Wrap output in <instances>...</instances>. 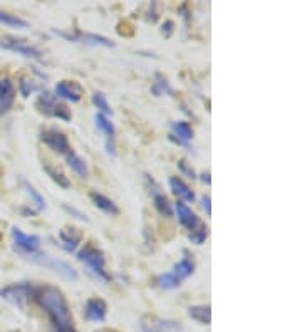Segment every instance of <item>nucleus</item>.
Here are the masks:
<instances>
[{
    "mask_svg": "<svg viewBox=\"0 0 302 332\" xmlns=\"http://www.w3.org/2000/svg\"><path fill=\"white\" fill-rule=\"evenodd\" d=\"M34 299L37 304L49 314L52 324L56 326L57 332H76L72 326L71 310H69L67 301L64 294L54 285H44L35 289Z\"/></svg>",
    "mask_w": 302,
    "mask_h": 332,
    "instance_id": "1",
    "label": "nucleus"
},
{
    "mask_svg": "<svg viewBox=\"0 0 302 332\" xmlns=\"http://www.w3.org/2000/svg\"><path fill=\"white\" fill-rule=\"evenodd\" d=\"M77 260L83 262L86 267L91 270V273H94V275L99 278V280H103V282L111 280L108 270H106L104 253L101 252L97 247H94L92 243H86L84 248L77 252Z\"/></svg>",
    "mask_w": 302,
    "mask_h": 332,
    "instance_id": "2",
    "label": "nucleus"
},
{
    "mask_svg": "<svg viewBox=\"0 0 302 332\" xmlns=\"http://www.w3.org/2000/svg\"><path fill=\"white\" fill-rule=\"evenodd\" d=\"M35 106L42 114L46 116H52L57 118V120L62 121H71V113H69L67 106L64 102L59 101V97H56L54 94L51 92H42L35 101Z\"/></svg>",
    "mask_w": 302,
    "mask_h": 332,
    "instance_id": "3",
    "label": "nucleus"
},
{
    "mask_svg": "<svg viewBox=\"0 0 302 332\" xmlns=\"http://www.w3.org/2000/svg\"><path fill=\"white\" fill-rule=\"evenodd\" d=\"M34 292H35L34 287L27 284V282H22V284H12V285L3 287V289L0 290V297H2L3 301L24 309V307L27 305V302L30 301V299H34Z\"/></svg>",
    "mask_w": 302,
    "mask_h": 332,
    "instance_id": "4",
    "label": "nucleus"
},
{
    "mask_svg": "<svg viewBox=\"0 0 302 332\" xmlns=\"http://www.w3.org/2000/svg\"><path fill=\"white\" fill-rule=\"evenodd\" d=\"M26 258H29L30 262H34V264H39V265H42V267L52 270V272L59 273L60 277L67 278V280H76L77 278L76 270L72 269L69 264H66V262L57 260L56 257H49V255H46V253L37 252V253H32V255H29Z\"/></svg>",
    "mask_w": 302,
    "mask_h": 332,
    "instance_id": "5",
    "label": "nucleus"
},
{
    "mask_svg": "<svg viewBox=\"0 0 302 332\" xmlns=\"http://www.w3.org/2000/svg\"><path fill=\"white\" fill-rule=\"evenodd\" d=\"M12 239H14V250L24 257L37 253L40 248V237L27 235L19 227H12Z\"/></svg>",
    "mask_w": 302,
    "mask_h": 332,
    "instance_id": "6",
    "label": "nucleus"
},
{
    "mask_svg": "<svg viewBox=\"0 0 302 332\" xmlns=\"http://www.w3.org/2000/svg\"><path fill=\"white\" fill-rule=\"evenodd\" d=\"M40 139L44 141V145H47L57 154L66 156L67 153L72 151V148L67 141V136L62 133V131H59L56 128H49V129L40 131Z\"/></svg>",
    "mask_w": 302,
    "mask_h": 332,
    "instance_id": "7",
    "label": "nucleus"
},
{
    "mask_svg": "<svg viewBox=\"0 0 302 332\" xmlns=\"http://www.w3.org/2000/svg\"><path fill=\"white\" fill-rule=\"evenodd\" d=\"M0 47L12 52H17V54L27 57V59H40V56H42L39 49L30 46L27 40L17 39V37H12V35H5L3 39H0Z\"/></svg>",
    "mask_w": 302,
    "mask_h": 332,
    "instance_id": "8",
    "label": "nucleus"
},
{
    "mask_svg": "<svg viewBox=\"0 0 302 332\" xmlns=\"http://www.w3.org/2000/svg\"><path fill=\"white\" fill-rule=\"evenodd\" d=\"M56 97H60V99H66L71 102H79L83 99V88L81 84H77L76 81H60V83L56 84Z\"/></svg>",
    "mask_w": 302,
    "mask_h": 332,
    "instance_id": "9",
    "label": "nucleus"
},
{
    "mask_svg": "<svg viewBox=\"0 0 302 332\" xmlns=\"http://www.w3.org/2000/svg\"><path fill=\"white\" fill-rule=\"evenodd\" d=\"M56 32V30H54ZM56 34L66 37L69 40H77V42L83 44H89V46H103V47H114V42L111 39L104 35H97V34H83V32H77L76 35H69L64 34V32H56Z\"/></svg>",
    "mask_w": 302,
    "mask_h": 332,
    "instance_id": "10",
    "label": "nucleus"
},
{
    "mask_svg": "<svg viewBox=\"0 0 302 332\" xmlns=\"http://www.w3.org/2000/svg\"><path fill=\"white\" fill-rule=\"evenodd\" d=\"M59 240H60V247L67 252H74L77 248V245L83 240V232L76 227H64L59 232Z\"/></svg>",
    "mask_w": 302,
    "mask_h": 332,
    "instance_id": "11",
    "label": "nucleus"
},
{
    "mask_svg": "<svg viewBox=\"0 0 302 332\" xmlns=\"http://www.w3.org/2000/svg\"><path fill=\"white\" fill-rule=\"evenodd\" d=\"M173 210L177 211V215H178V221L183 225V227L186 228V230L193 232L195 228H197L198 225H200V218H198L197 215H195L193 211H191V208L186 207L185 203L177 202V203H175V207H173Z\"/></svg>",
    "mask_w": 302,
    "mask_h": 332,
    "instance_id": "12",
    "label": "nucleus"
},
{
    "mask_svg": "<svg viewBox=\"0 0 302 332\" xmlns=\"http://www.w3.org/2000/svg\"><path fill=\"white\" fill-rule=\"evenodd\" d=\"M106 314H108V305L103 299H89L86 302V317L89 321L94 322H103L106 319Z\"/></svg>",
    "mask_w": 302,
    "mask_h": 332,
    "instance_id": "13",
    "label": "nucleus"
},
{
    "mask_svg": "<svg viewBox=\"0 0 302 332\" xmlns=\"http://www.w3.org/2000/svg\"><path fill=\"white\" fill-rule=\"evenodd\" d=\"M15 101V91L14 86L9 79H2L0 81V114L10 111V108L14 106Z\"/></svg>",
    "mask_w": 302,
    "mask_h": 332,
    "instance_id": "14",
    "label": "nucleus"
},
{
    "mask_svg": "<svg viewBox=\"0 0 302 332\" xmlns=\"http://www.w3.org/2000/svg\"><path fill=\"white\" fill-rule=\"evenodd\" d=\"M170 188L171 191H173L175 195L178 196V198L185 200V202L188 203H193L195 202V193L193 190L183 181L181 178H178V176H173V178H170Z\"/></svg>",
    "mask_w": 302,
    "mask_h": 332,
    "instance_id": "15",
    "label": "nucleus"
},
{
    "mask_svg": "<svg viewBox=\"0 0 302 332\" xmlns=\"http://www.w3.org/2000/svg\"><path fill=\"white\" fill-rule=\"evenodd\" d=\"M193 272H195V262H193V258H191V255H188V253H186V255L183 257L181 260L178 262V264H175L173 270H171V273H173V275L177 277L180 282L185 280V278H188Z\"/></svg>",
    "mask_w": 302,
    "mask_h": 332,
    "instance_id": "16",
    "label": "nucleus"
},
{
    "mask_svg": "<svg viewBox=\"0 0 302 332\" xmlns=\"http://www.w3.org/2000/svg\"><path fill=\"white\" fill-rule=\"evenodd\" d=\"M91 200L92 203H94L96 208H99V210H103L104 213H108V215H118L120 213V208H118V205L113 202L111 198H108V196H104L103 193H97V191H91Z\"/></svg>",
    "mask_w": 302,
    "mask_h": 332,
    "instance_id": "17",
    "label": "nucleus"
},
{
    "mask_svg": "<svg viewBox=\"0 0 302 332\" xmlns=\"http://www.w3.org/2000/svg\"><path fill=\"white\" fill-rule=\"evenodd\" d=\"M66 159H67V165L71 168L74 173L79 176V178H88L89 176V168L86 165V161L83 158L79 156V154H76L74 151H71V153L66 154Z\"/></svg>",
    "mask_w": 302,
    "mask_h": 332,
    "instance_id": "18",
    "label": "nucleus"
},
{
    "mask_svg": "<svg viewBox=\"0 0 302 332\" xmlns=\"http://www.w3.org/2000/svg\"><path fill=\"white\" fill-rule=\"evenodd\" d=\"M44 171H46L47 176L57 184V186L64 188V190H69V188H71V181H69L66 173H64L62 170H59L57 166H52V165H49V163H46V165H44Z\"/></svg>",
    "mask_w": 302,
    "mask_h": 332,
    "instance_id": "19",
    "label": "nucleus"
},
{
    "mask_svg": "<svg viewBox=\"0 0 302 332\" xmlns=\"http://www.w3.org/2000/svg\"><path fill=\"white\" fill-rule=\"evenodd\" d=\"M188 314L193 321L203 324V326H210V322H211L210 305H191L188 309Z\"/></svg>",
    "mask_w": 302,
    "mask_h": 332,
    "instance_id": "20",
    "label": "nucleus"
},
{
    "mask_svg": "<svg viewBox=\"0 0 302 332\" xmlns=\"http://www.w3.org/2000/svg\"><path fill=\"white\" fill-rule=\"evenodd\" d=\"M171 128H173L175 134L178 136V139H175L177 143H180V145H185V143H188L193 139V129H191V126L188 124V122L185 121H178V122H173L171 124ZM173 139V138H171Z\"/></svg>",
    "mask_w": 302,
    "mask_h": 332,
    "instance_id": "21",
    "label": "nucleus"
},
{
    "mask_svg": "<svg viewBox=\"0 0 302 332\" xmlns=\"http://www.w3.org/2000/svg\"><path fill=\"white\" fill-rule=\"evenodd\" d=\"M153 205L161 216H165V218H171V216H173V205L170 203V200L163 193L153 195Z\"/></svg>",
    "mask_w": 302,
    "mask_h": 332,
    "instance_id": "22",
    "label": "nucleus"
},
{
    "mask_svg": "<svg viewBox=\"0 0 302 332\" xmlns=\"http://www.w3.org/2000/svg\"><path fill=\"white\" fill-rule=\"evenodd\" d=\"M141 329L145 332H166V322L154 315H145L141 319Z\"/></svg>",
    "mask_w": 302,
    "mask_h": 332,
    "instance_id": "23",
    "label": "nucleus"
},
{
    "mask_svg": "<svg viewBox=\"0 0 302 332\" xmlns=\"http://www.w3.org/2000/svg\"><path fill=\"white\" fill-rule=\"evenodd\" d=\"M94 121H96L97 129H101V131H103V133L106 134L108 141H113V139H114V133H116V129H114V124H113V122L109 121L108 118L104 116V114H101V113H97V114H96Z\"/></svg>",
    "mask_w": 302,
    "mask_h": 332,
    "instance_id": "24",
    "label": "nucleus"
},
{
    "mask_svg": "<svg viewBox=\"0 0 302 332\" xmlns=\"http://www.w3.org/2000/svg\"><path fill=\"white\" fill-rule=\"evenodd\" d=\"M0 24H3V26H9V27H15V29H27L29 24L26 20H22L17 15H12L9 12H3L0 10Z\"/></svg>",
    "mask_w": 302,
    "mask_h": 332,
    "instance_id": "25",
    "label": "nucleus"
},
{
    "mask_svg": "<svg viewBox=\"0 0 302 332\" xmlns=\"http://www.w3.org/2000/svg\"><path fill=\"white\" fill-rule=\"evenodd\" d=\"M151 91H153V94H156V96H163V94H170L171 96V94H173V89H171L170 83L161 76V74H156V81H154Z\"/></svg>",
    "mask_w": 302,
    "mask_h": 332,
    "instance_id": "26",
    "label": "nucleus"
},
{
    "mask_svg": "<svg viewBox=\"0 0 302 332\" xmlns=\"http://www.w3.org/2000/svg\"><path fill=\"white\" fill-rule=\"evenodd\" d=\"M207 237H208V227H207V225H203L202 221H200L198 227L195 228L193 232H190L188 239H190L191 243H195V245H202V243H205Z\"/></svg>",
    "mask_w": 302,
    "mask_h": 332,
    "instance_id": "27",
    "label": "nucleus"
},
{
    "mask_svg": "<svg viewBox=\"0 0 302 332\" xmlns=\"http://www.w3.org/2000/svg\"><path fill=\"white\" fill-rule=\"evenodd\" d=\"M156 282H158V285H160L161 289H165V290H173V289H177V287H180V284H181V282H180L171 272L163 273V275L158 277Z\"/></svg>",
    "mask_w": 302,
    "mask_h": 332,
    "instance_id": "28",
    "label": "nucleus"
},
{
    "mask_svg": "<svg viewBox=\"0 0 302 332\" xmlns=\"http://www.w3.org/2000/svg\"><path fill=\"white\" fill-rule=\"evenodd\" d=\"M92 104L101 111V114H113L111 106H109V102H108V99H106V96L103 92L92 94Z\"/></svg>",
    "mask_w": 302,
    "mask_h": 332,
    "instance_id": "29",
    "label": "nucleus"
},
{
    "mask_svg": "<svg viewBox=\"0 0 302 332\" xmlns=\"http://www.w3.org/2000/svg\"><path fill=\"white\" fill-rule=\"evenodd\" d=\"M19 89H20V94H22L24 97H29L30 96L32 92L37 89V84L34 83V81L30 79V77H22L20 79V83H19Z\"/></svg>",
    "mask_w": 302,
    "mask_h": 332,
    "instance_id": "30",
    "label": "nucleus"
},
{
    "mask_svg": "<svg viewBox=\"0 0 302 332\" xmlns=\"http://www.w3.org/2000/svg\"><path fill=\"white\" fill-rule=\"evenodd\" d=\"M26 190H27V193L30 195V198L34 200V203L37 205V210H44V208H46V200L42 198V195H40L39 191L29 183H26Z\"/></svg>",
    "mask_w": 302,
    "mask_h": 332,
    "instance_id": "31",
    "label": "nucleus"
},
{
    "mask_svg": "<svg viewBox=\"0 0 302 332\" xmlns=\"http://www.w3.org/2000/svg\"><path fill=\"white\" fill-rule=\"evenodd\" d=\"M178 168H180V170H181L186 176H188V178H191V180L197 178V175H195L193 168H190L188 165H186V161H183V159H180V161H178Z\"/></svg>",
    "mask_w": 302,
    "mask_h": 332,
    "instance_id": "32",
    "label": "nucleus"
},
{
    "mask_svg": "<svg viewBox=\"0 0 302 332\" xmlns=\"http://www.w3.org/2000/svg\"><path fill=\"white\" fill-rule=\"evenodd\" d=\"M202 207H203V210H205L207 215L210 216L211 215V207H210V196H208V195L202 196Z\"/></svg>",
    "mask_w": 302,
    "mask_h": 332,
    "instance_id": "33",
    "label": "nucleus"
},
{
    "mask_svg": "<svg viewBox=\"0 0 302 332\" xmlns=\"http://www.w3.org/2000/svg\"><path fill=\"white\" fill-rule=\"evenodd\" d=\"M64 208L69 211V213H72V215H76V218H79V220H84V221H88V216L84 215V213H81V211H77L76 208H72V207H67V205H64Z\"/></svg>",
    "mask_w": 302,
    "mask_h": 332,
    "instance_id": "34",
    "label": "nucleus"
},
{
    "mask_svg": "<svg viewBox=\"0 0 302 332\" xmlns=\"http://www.w3.org/2000/svg\"><path fill=\"white\" fill-rule=\"evenodd\" d=\"M173 27H175V24L171 22V20H166V22L163 24V34H165V37H170L171 35V32H173Z\"/></svg>",
    "mask_w": 302,
    "mask_h": 332,
    "instance_id": "35",
    "label": "nucleus"
},
{
    "mask_svg": "<svg viewBox=\"0 0 302 332\" xmlns=\"http://www.w3.org/2000/svg\"><path fill=\"white\" fill-rule=\"evenodd\" d=\"M202 181L203 183H207V184H210V173H202Z\"/></svg>",
    "mask_w": 302,
    "mask_h": 332,
    "instance_id": "36",
    "label": "nucleus"
}]
</instances>
